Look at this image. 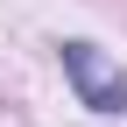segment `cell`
<instances>
[{
	"label": "cell",
	"mask_w": 127,
	"mask_h": 127,
	"mask_svg": "<svg viewBox=\"0 0 127 127\" xmlns=\"http://www.w3.org/2000/svg\"><path fill=\"white\" fill-rule=\"evenodd\" d=\"M64 78L78 85V99H85L92 113H120V106H127V78H120V64H106L92 42H64Z\"/></svg>",
	"instance_id": "obj_1"
}]
</instances>
